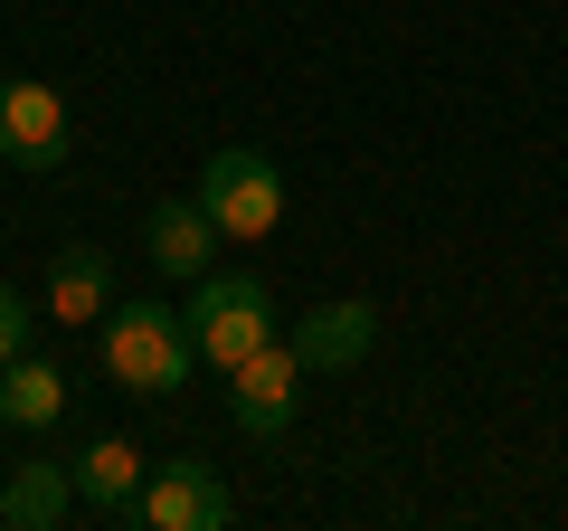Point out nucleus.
Instances as JSON below:
<instances>
[{
	"label": "nucleus",
	"instance_id": "nucleus-2",
	"mask_svg": "<svg viewBox=\"0 0 568 531\" xmlns=\"http://www.w3.org/2000/svg\"><path fill=\"white\" fill-rule=\"evenodd\" d=\"M200 209L219 219V238H275L284 219V171L256 143H227L200 162Z\"/></svg>",
	"mask_w": 568,
	"mask_h": 531
},
{
	"label": "nucleus",
	"instance_id": "nucleus-11",
	"mask_svg": "<svg viewBox=\"0 0 568 531\" xmlns=\"http://www.w3.org/2000/svg\"><path fill=\"white\" fill-rule=\"evenodd\" d=\"M67 503H77V474L67 465H20L10 484H0V522L10 531H58Z\"/></svg>",
	"mask_w": 568,
	"mask_h": 531
},
{
	"label": "nucleus",
	"instance_id": "nucleus-6",
	"mask_svg": "<svg viewBox=\"0 0 568 531\" xmlns=\"http://www.w3.org/2000/svg\"><path fill=\"white\" fill-rule=\"evenodd\" d=\"M304 351L294 342H265V351H246L237 370H227V418H237L246 437H284L294 428V399H304Z\"/></svg>",
	"mask_w": 568,
	"mask_h": 531
},
{
	"label": "nucleus",
	"instance_id": "nucleus-12",
	"mask_svg": "<svg viewBox=\"0 0 568 531\" xmlns=\"http://www.w3.org/2000/svg\"><path fill=\"white\" fill-rule=\"evenodd\" d=\"M58 409H67V370L58 361L20 351V361L0 370V418H10V428H58Z\"/></svg>",
	"mask_w": 568,
	"mask_h": 531
},
{
	"label": "nucleus",
	"instance_id": "nucleus-9",
	"mask_svg": "<svg viewBox=\"0 0 568 531\" xmlns=\"http://www.w3.org/2000/svg\"><path fill=\"white\" fill-rule=\"evenodd\" d=\"M142 247H152V266H162V275H209L219 219L200 209V190H190V200H162L152 219H142Z\"/></svg>",
	"mask_w": 568,
	"mask_h": 531
},
{
	"label": "nucleus",
	"instance_id": "nucleus-3",
	"mask_svg": "<svg viewBox=\"0 0 568 531\" xmlns=\"http://www.w3.org/2000/svg\"><path fill=\"white\" fill-rule=\"evenodd\" d=\"M190 342H200V361L237 370L246 351L275 342V294L256 275H200V294H190Z\"/></svg>",
	"mask_w": 568,
	"mask_h": 531
},
{
	"label": "nucleus",
	"instance_id": "nucleus-1",
	"mask_svg": "<svg viewBox=\"0 0 568 531\" xmlns=\"http://www.w3.org/2000/svg\"><path fill=\"white\" fill-rule=\"evenodd\" d=\"M95 361L123 399H171L200 370V342H190V313H171V304H114L95 332Z\"/></svg>",
	"mask_w": 568,
	"mask_h": 531
},
{
	"label": "nucleus",
	"instance_id": "nucleus-13",
	"mask_svg": "<svg viewBox=\"0 0 568 531\" xmlns=\"http://www.w3.org/2000/svg\"><path fill=\"white\" fill-rule=\"evenodd\" d=\"M29 332H39V313H29L20 294L0 285V370H10V361H20V351H29Z\"/></svg>",
	"mask_w": 568,
	"mask_h": 531
},
{
	"label": "nucleus",
	"instance_id": "nucleus-7",
	"mask_svg": "<svg viewBox=\"0 0 568 531\" xmlns=\"http://www.w3.org/2000/svg\"><path fill=\"white\" fill-rule=\"evenodd\" d=\"M67 474H77V503L85 512H104V522H133V493H142V447L133 437H95V447H77L67 455Z\"/></svg>",
	"mask_w": 568,
	"mask_h": 531
},
{
	"label": "nucleus",
	"instance_id": "nucleus-4",
	"mask_svg": "<svg viewBox=\"0 0 568 531\" xmlns=\"http://www.w3.org/2000/svg\"><path fill=\"white\" fill-rule=\"evenodd\" d=\"M133 522L142 531H227L237 522V493H227V474L209 465V455H171V465L142 474Z\"/></svg>",
	"mask_w": 568,
	"mask_h": 531
},
{
	"label": "nucleus",
	"instance_id": "nucleus-10",
	"mask_svg": "<svg viewBox=\"0 0 568 531\" xmlns=\"http://www.w3.org/2000/svg\"><path fill=\"white\" fill-rule=\"evenodd\" d=\"M95 313H114L104 247H58V266H48V323H95Z\"/></svg>",
	"mask_w": 568,
	"mask_h": 531
},
{
	"label": "nucleus",
	"instance_id": "nucleus-8",
	"mask_svg": "<svg viewBox=\"0 0 568 531\" xmlns=\"http://www.w3.org/2000/svg\"><path fill=\"white\" fill-rule=\"evenodd\" d=\"M284 342L304 351V370H351V361H369V342H379V313H369L361 294H351V304H313Z\"/></svg>",
	"mask_w": 568,
	"mask_h": 531
},
{
	"label": "nucleus",
	"instance_id": "nucleus-5",
	"mask_svg": "<svg viewBox=\"0 0 568 531\" xmlns=\"http://www.w3.org/2000/svg\"><path fill=\"white\" fill-rule=\"evenodd\" d=\"M77 152V123H67V96L39 77H0V162L20 171H58Z\"/></svg>",
	"mask_w": 568,
	"mask_h": 531
}]
</instances>
